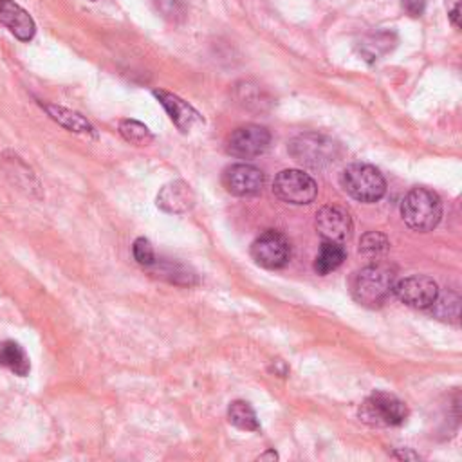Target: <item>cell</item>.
Instances as JSON below:
<instances>
[{
    "mask_svg": "<svg viewBox=\"0 0 462 462\" xmlns=\"http://www.w3.org/2000/svg\"><path fill=\"white\" fill-rule=\"evenodd\" d=\"M401 217L413 231H431L440 222L442 202L439 195L428 188H411L401 202Z\"/></svg>",
    "mask_w": 462,
    "mask_h": 462,
    "instance_id": "1",
    "label": "cell"
},
{
    "mask_svg": "<svg viewBox=\"0 0 462 462\" xmlns=\"http://www.w3.org/2000/svg\"><path fill=\"white\" fill-rule=\"evenodd\" d=\"M393 271L381 263H372L357 271L352 278L350 291L356 301L365 307H381L393 292Z\"/></svg>",
    "mask_w": 462,
    "mask_h": 462,
    "instance_id": "2",
    "label": "cell"
},
{
    "mask_svg": "<svg viewBox=\"0 0 462 462\" xmlns=\"http://www.w3.org/2000/svg\"><path fill=\"white\" fill-rule=\"evenodd\" d=\"M341 186L352 199L365 204L377 202L386 193V182L381 171L365 162L348 164L341 173Z\"/></svg>",
    "mask_w": 462,
    "mask_h": 462,
    "instance_id": "3",
    "label": "cell"
},
{
    "mask_svg": "<svg viewBox=\"0 0 462 462\" xmlns=\"http://www.w3.org/2000/svg\"><path fill=\"white\" fill-rule=\"evenodd\" d=\"M339 144L321 134H301L289 144V153L303 166L323 168L339 157Z\"/></svg>",
    "mask_w": 462,
    "mask_h": 462,
    "instance_id": "4",
    "label": "cell"
},
{
    "mask_svg": "<svg viewBox=\"0 0 462 462\" xmlns=\"http://www.w3.org/2000/svg\"><path fill=\"white\" fill-rule=\"evenodd\" d=\"M406 417H408L406 404L399 397L388 392H374L359 406V419L365 424L375 426V428L399 426L406 420Z\"/></svg>",
    "mask_w": 462,
    "mask_h": 462,
    "instance_id": "5",
    "label": "cell"
},
{
    "mask_svg": "<svg viewBox=\"0 0 462 462\" xmlns=\"http://www.w3.org/2000/svg\"><path fill=\"white\" fill-rule=\"evenodd\" d=\"M273 193L294 206L310 204L318 195V184L301 170H282L273 180Z\"/></svg>",
    "mask_w": 462,
    "mask_h": 462,
    "instance_id": "6",
    "label": "cell"
},
{
    "mask_svg": "<svg viewBox=\"0 0 462 462\" xmlns=\"http://www.w3.org/2000/svg\"><path fill=\"white\" fill-rule=\"evenodd\" d=\"M271 134L260 125H244L231 132L227 139V153L236 159H254L267 152Z\"/></svg>",
    "mask_w": 462,
    "mask_h": 462,
    "instance_id": "7",
    "label": "cell"
},
{
    "mask_svg": "<svg viewBox=\"0 0 462 462\" xmlns=\"http://www.w3.org/2000/svg\"><path fill=\"white\" fill-rule=\"evenodd\" d=\"M253 260L265 269H280L291 260V244L278 231H265L251 244Z\"/></svg>",
    "mask_w": 462,
    "mask_h": 462,
    "instance_id": "8",
    "label": "cell"
},
{
    "mask_svg": "<svg viewBox=\"0 0 462 462\" xmlns=\"http://www.w3.org/2000/svg\"><path fill=\"white\" fill-rule=\"evenodd\" d=\"M395 296L410 307L428 309L439 296L437 283L424 274H411L393 283Z\"/></svg>",
    "mask_w": 462,
    "mask_h": 462,
    "instance_id": "9",
    "label": "cell"
},
{
    "mask_svg": "<svg viewBox=\"0 0 462 462\" xmlns=\"http://www.w3.org/2000/svg\"><path fill=\"white\" fill-rule=\"evenodd\" d=\"M222 182L231 195L253 197L262 191L265 177L262 170H258L256 166L240 162V164H231L224 170Z\"/></svg>",
    "mask_w": 462,
    "mask_h": 462,
    "instance_id": "10",
    "label": "cell"
},
{
    "mask_svg": "<svg viewBox=\"0 0 462 462\" xmlns=\"http://www.w3.org/2000/svg\"><path fill=\"white\" fill-rule=\"evenodd\" d=\"M314 226L325 242L343 244L352 233V218L348 211L339 206H323L316 213Z\"/></svg>",
    "mask_w": 462,
    "mask_h": 462,
    "instance_id": "11",
    "label": "cell"
},
{
    "mask_svg": "<svg viewBox=\"0 0 462 462\" xmlns=\"http://www.w3.org/2000/svg\"><path fill=\"white\" fill-rule=\"evenodd\" d=\"M153 96L159 99V103L164 106V110L168 112L170 119L173 121V125L180 130V132H189L195 125L202 123L200 114L184 99H180L179 96L162 90V88H155Z\"/></svg>",
    "mask_w": 462,
    "mask_h": 462,
    "instance_id": "12",
    "label": "cell"
},
{
    "mask_svg": "<svg viewBox=\"0 0 462 462\" xmlns=\"http://www.w3.org/2000/svg\"><path fill=\"white\" fill-rule=\"evenodd\" d=\"M0 23L5 25L20 42L32 40L36 32L32 16L13 0H0Z\"/></svg>",
    "mask_w": 462,
    "mask_h": 462,
    "instance_id": "13",
    "label": "cell"
},
{
    "mask_svg": "<svg viewBox=\"0 0 462 462\" xmlns=\"http://www.w3.org/2000/svg\"><path fill=\"white\" fill-rule=\"evenodd\" d=\"M195 204V193L191 186L184 180H171L164 184L157 195V206L173 215L186 213Z\"/></svg>",
    "mask_w": 462,
    "mask_h": 462,
    "instance_id": "14",
    "label": "cell"
},
{
    "mask_svg": "<svg viewBox=\"0 0 462 462\" xmlns=\"http://www.w3.org/2000/svg\"><path fill=\"white\" fill-rule=\"evenodd\" d=\"M42 108L47 112V116L52 121H56L58 125H61L63 128H67L70 132L94 134L92 125L79 112H74V110L60 106V105H52V103H42Z\"/></svg>",
    "mask_w": 462,
    "mask_h": 462,
    "instance_id": "15",
    "label": "cell"
},
{
    "mask_svg": "<svg viewBox=\"0 0 462 462\" xmlns=\"http://www.w3.org/2000/svg\"><path fill=\"white\" fill-rule=\"evenodd\" d=\"M346 258V251L343 247V244L337 242H325L321 244L316 260H314V271L321 276L336 271Z\"/></svg>",
    "mask_w": 462,
    "mask_h": 462,
    "instance_id": "16",
    "label": "cell"
},
{
    "mask_svg": "<svg viewBox=\"0 0 462 462\" xmlns=\"http://www.w3.org/2000/svg\"><path fill=\"white\" fill-rule=\"evenodd\" d=\"M0 365L9 368L13 374L25 377L31 370L29 357L25 350L16 341H4L0 343Z\"/></svg>",
    "mask_w": 462,
    "mask_h": 462,
    "instance_id": "17",
    "label": "cell"
},
{
    "mask_svg": "<svg viewBox=\"0 0 462 462\" xmlns=\"http://www.w3.org/2000/svg\"><path fill=\"white\" fill-rule=\"evenodd\" d=\"M227 419L238 430H244V431H258L260 430L256 413L251 408V404L245 401H233L227 410Z\"/></svg>",
    "mask_w": 462,
    "mask_h": 462,
    "instance_id": "18",
    "label": "cell"
},
{
    "mask_svg": "<svg viewBox=\"0 0 462 462\" xmlns=\"http://www.w3.org/2000/svg\"><path fill=\"white\" fill-rule=\"evenodd\" d=\"M150 269L153 271V274L171 282V283H177V285H191L195 283V278L193 274H189V271L179 263H173V262H159V258L150 265Z\"/></svg>",
    "mask_w": 462,
    "mask_h": 462,
    "instance_id": "19",
    "label": "cell"
},
{
    "mask_svg": "<svg viewBox=\"0 0 462 462\" xmlns=\"http://www.w3.org/2000/svg\"><path fill=\"white\" fill-rule=\"evenodd\" d=\"M119 134L125 141L135 144V146H146L153 141V134L146 125L135 119H121L119 121Z\"/></svg>",
    "mask_w": 462,
    "mask_h": 462,
    "instance_id": "20",
    "label": "cell"
},
{
    "mask_svg": "<svg viewBox=\"0 0 462 462\" xmlns=\"http://www.w3.org/2000/svg\"><path fill=\"white\" fill-rule=\"evenodd\" d=\"M390 247V242L384 235L377 233V231H370L366 235H363L361 242H359V254L366 256V258H377L381 254H384Z\"/></svg>",
    "mask_w": 462,
    "mask_h": 462,
    "instance_id": "21",
    "label": "cell"
},
{
    "mask_svg": "<svg viewBox=\"0 0 462 462\" xmlns=\"http://www.w3.org/2000/svg\"><path fill=\"white\" fill-rule=\"evenodd\" d=\"M458 296L453 292H448L444 296H437L435 301L431 303V312L439 318V319H446V321H458Z\"/></svg>",
    "mask_w": 462,
    "mask_h": 462,
    "instance_id": "22",
    "label": "cell"
},
{
    "mask_svg": "<svg viewBox=\"0 0 462 462\" xmlns=\"http://www.w3.org/2000/svg\"><path fill=\"white\" fill-rule=\"evenodd\" d=\"M132 254L135 258V262L139 265H144V267H150L157 256H155V251H153V245L150 244L148 238L144 236H139L134 240V245H132Z\"/></svg>",
    "mask_w": 462,
    "mask_h": 462,
    "instance_id": "23",
    "label": "cell"
},
{
    "mask_svg": "<svg viewBox=\"0 0 462 462\" xmlns=\"http://www.w3.org/2000/svg\"><path fill=\"white\" fill-rule=\"evenodd\" d=\"M153 2L157 9L168 18L182 16L186 11V0H153Z\"/></svg>",
    "mask_w": 462,
    "mask_h": 462,
    "instance_id": "24",
    "label": "cell"
},
{
    "mask_svg": "<svg viewBox=\"0 0 462 462\" xmlns=\"http://www.w3.org/2000/svg\"><path fill=\"white\" fill-rule=\"evenodd\" d=\"M404 9L408 11V14L411 16H420L424 13L426 7V0H402Z\"/></svg>",
    "mask_w": 462,
    "mask_h": 462,
    "instance_id": "25",
    "label": "cell"
},
{
    "mask_svg": "<svg viewBox=\"0 0 462 462\" xmlns=\"http://www.w3.org/2000/svg\"><path fill=\"white\" fill-rule=\"evenodd\" d=\"M449 20L455 27H458V16H460V0H446Z\"/></svg>",
    "mask_w": 462,
    "mask_h": 462,
    "instance_id": "26",
    "label": "cell"
},
{
    "mask_svg": "<svg viewBox=\"0 0 462 462\" xmlns=\"http://www.w3.org/2000/svg\"><path fill=\"white\" fill-rule=\"evenodd\" d=\"M265 458H271V460H276L278 458V455L271 449V451H267V453H263V455H260L258 457V460H265Z\"/></svg>",
    "mask_w": 462,
    "mask_h": 462,
    "instance_id": "27",
    "label": "cell"
}]
</instances>
